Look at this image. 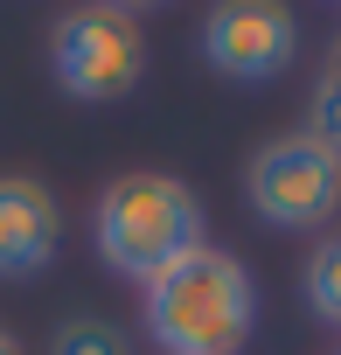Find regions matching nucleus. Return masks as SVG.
<instances>
[{"label": "nucleus", "instance_id": "nucleus-11", "mask_svg": "<svg viewBox=\"0 0 341 355\" xmlns=\"http://www.w3.org/2000/svg\"><path fill=\"white\" fill-rule=\"evenodd\" d=\"M327 77H341V35H334V49H327Z\"/></svg>", "mask_w": 341, "mask_h": 355}, {"label": "nucleus", "instance_id": "nucleus-4", "mask_svg": "<svg viewBox=\"0 0 341 355\" xmlns=\"http://www.w3.org/2000/svg\"><path fill=\"white\" fill-rule=\"evenodd\" d=\"M49 70L70 98L84 105H112L125 98L139 77H146V35L132 15L105 8V0H91V8H70L49 35Z\"/></svg>", "mask_w": 341, "mask_h": 355}, {"label": "nucleus", "instance_id": "nucleus-10", "mask_svg": "<svg viewBox=\"0 0 341 355\" xmlns=\"http://www.w3.org/2000/svg\"><path fill=\"white\" fill-rule=\"evenodd\" d=\"M105 8H119V15H139V8H167V0H105Z\"/></svg>", "mask_w": 341, "mask_h": 355}, {"label": "nucleus", "instance_id": "nucleus-6", "mask_svg": "<svg viewBox=\"0 0 341 355\" xmlns=\"http://www.w3.org/2000/svg\"><path fill=\"white\" fill-rule=\"evenodd\" d=\"M63 209L35 174H0V279H35L56 265Z\"/></svg>", "mask_w": 341, "mask_h": 355}, {"label": "nucleus", "instance_id": "nucleus-3", "mask_svg": "<svg viewBox=\"0 0 341 355\" xmlns=\"http://www.w3.org/2000/svg\"><path fill=\"white\" fill-rule=\"evenodd\" d=\"M244 202L272 230H320L341 209V153L313 132H279L244 167Z\"/></svg>", "mask_w": 341, "mask_h": 355}, {"label": "nucleus", "instance_id": "nucleus-9", "mask_svg": "<svg viewBox=\"0 0 341 355\" xmlns=\"http://www.w3.org/2000/svg\"><path fill=\"white\" fill-rule=\"evenodd\" d=\"M306 132L341 153V77H320V84H313V98H306Z\"/></svg>", "mask_w": 341, "mask_h": 355}, {"label": "nucleus", "instance_id": "nucleus-8", "mask_svg": "<svg viewBox=\"0 0 341 355\" xmlns=\"http://www.w3.org/2000/svg\"><path fill=\"white\" fill-rule=\"evenodd\" d=\"M49 355H125V334L112 320H70V327H56Z\"/></svg>", "mask_w": 341, "mask_h": 355}, {"label": "nucleus", "instance_id": "nucleus-7", "mask_svg": "<svg viewBox=\"0 0 341 355\" xmlns=\"http://www.w3.org/2000/svg\"><path fill=\"white\" fill-rule=\"evenodd\" d=\"M299 286H306V306H313V320L341 327V230H327V237L313 244V258H306Z\"/></svg>", "mask_w": 341, "mask_h": 355}, {"label": "nucleus", "instance_id": "nucleus-5", "mask_svg": "<svg viewBox=\"0 0 341 355\" xmlns=\"http://www.w3.org/2000/svg\"><path fill=\"white\" fill-rule=\"evenodd\" d=\"M299 28L279 0H216L202 15V63L230 84H272L292 70Z\"/></svg>", "mask_w": 341, "mask_h": 355}, {"label": "nucleus", "instance_id": "nucleus-12", "mask_svg": "<svg viewBox=\"0 0 341 355\" xmlns=\"http://www.w3.org/2000/svg\"><path fill=\"white\" fill-rule=\"evenodd\" d=\"M0 355H21V348H15V341H8V334H0Z\"/></svg>", "mask_w": 341, "mask_h": 355}, {"label": "nucleus", "instance_id": "nucleus-1", "mask_svg": "<svg viewBox=\"0 0 341 355\" xmlns=\"http://www.w3.org/2000/svg\"><path fill=\"white\" fill-rule=\"evenodd\" d=\"M146 293V334L160 341V355H237L258 327V286L244 272V258L195 244L182 265H167Z\"/></svg>", "mask_w": 341, "mask_h": 355}, {"label": "nucleus", "instance_id": "nucleus-2", "mask_svg": "<svg viewBox=\"0 0 341 355\" xmlns=\"http://www.w3.org/2000/svg\"><path fill=\"white\" fill-rule=\"evenodd\" d=\"M91 237H98V258L132 279V286H153L167 265H182L202 237V196L182 182V174H119V182L98 196V216H91Z\"/></svg>", "mask_w": 341, "mask_h": 355}]
</instances>
